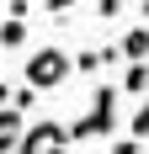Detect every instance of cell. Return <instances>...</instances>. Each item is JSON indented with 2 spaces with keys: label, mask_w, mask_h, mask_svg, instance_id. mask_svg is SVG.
<instances>
[{
  "label": "cell",
  "mask_w": 149,
  "mask_h": 154,
  "mask_svg": "<svg viewBox=\"0 0 149 154\" xmlns=\"http://www.w3.org/2000/svg\"><path fill=\"white\" fill-rule=\"evenodd\" d=\"M32 101H37V91H32L27 80H21V85L11 91V106H21V112H32Z\"/></svg>",
  "instance_id": "10"
},
{
  "label": "cell",
  "mask_w": 149,
  "mask_h": 154,
  "mask_svg": "<svg viewBox=\"0 0 149 154\" xmlns=\"http://www.w3.org/2000/svg\"><path fill=\"white\" fill-rule=\"evenodd\" d=\"M122 96H144L149 91V59H122Z\"/></svg>",
  "instance_id": "6"
},
{
  "label": "cell",
  "mask_w": 149,
  "mask_h": 154,
  "mask_svg": "<svg viewBox=\"0 0 149 154\" xmlns=\"http://www.w3.org/2000/svg\"><path fill=\"white\" fill-rule=\"evenodd\" d=\"M21 80H27L32 91H59L64 80H69V53L64 48H32L27 53V64H21Z\"/></svg>",
  "instance_id": "2"
},
{
  "label": "cell",
  "mask_w": 149,
  "mask_h": 154,
  "mask_svg": "<svg viewBox=\"0 0 149 154\" xmlns=\"http://www.w3.org/2000/svg\"><path fill=\"white\" fill-rule=\"evenodd\" d=\"M112 138H117V133H112ZM106 149H112V154H138V149H144V143H138L133 133H128V138H117V143H106Z\"/></svg>",
  "instance_id": "12"
},
{
  "label": "cell",
  "mask_w": 149,
  "mask_h": 154,
  "mask_svg": "<svg viewBox=\"0 0 149 154\" xmlns=\"http://www.w3.org/2000/svg\"><path fill=\"white\" fill-rule=\"evenodd\" d=\"M117 53H122V59H149V21H144V27H128V32H122Z\"/></svg>",
  "instance_id": "7"
},
{
  "label": "cell",
  "mask_w": 149,
  "mask_h": 154,
  "mask_svg": "<svg viewBox=\"0 0 149 154\" xmlns=\"http://www.w3.org/2000/svg\"><path fill=\"white\" fill-rule=\"evenodd\" d=\"M117 11H122V0H96V16L101 21H117Z\"/></svg>",
  "instance_id": "13"
},
{
  "label": "cell",
  "mask_w": 149,
  "mask_h": 154,
  "mask_svg": "<svg viewBox=\"0 0 149 154\" xmlns=\"http://www.w3.org/2000/svg\"><path fill=\"white\" fill-rule=\"evenodd\" d=\"M69 69H80V75H96V69H101V48H80V53L69 59Z\"/></svg>",
  "instance_id": "8"
},
{
  "label": "cell",
  "mask_w": 149,
  "mask_h": 154,
  "mask_svg": "<svg viewBox=\"0 0 149 154\" xmlns=\"http://www.w3.org/2000/svg\"><path fill=\"white\" fill-rule=\"evenodd\" d=\"M138 16H144V21H149V0H138Z\"/></svg>",
  "instance_id": "15"
},
{
  "label": "cell",
  "mask_w": 149,
  "mask_h": 154,
  "mask_svg": "<svg viewBox=\"0 0 149 154\" xmlns=\"http://www.w3.org/2000/svg\"><path fill=\"white\" fill-rule=\"evenodd\" d=\"M5 101H11V85H0V106H5Z\"/></svg>",
  "instance_id": "14"
},
{
  "label": "cell",
  "mask_w": 149,
  "mask_h": 154,
  "mask_svg": "<svg viewBox=\"0 0 149 154\" xmlns=\"http://www.w3.org/2000/svg\"><path fill=\"white\" fill-rule=\"evenodd\" d=\"M117 101H122V96H117V85H101V91L90 96V112L69 122V143L112 138V133H117Z\"/></svg>",
  "instance_id": "1"
},
{
  "label": "cell",
  "mask_w": 149,
  "mask_h": 154,
  "mask_svg": "<svg viewBox=\"0 0 149 154\" xmlns=\"http://www.w3.org/2000/svg\"><path fill=\"white\" fill-rule=\"evenodd\" d=\"M43 11H48V16H59V21H69V11H74V0H43Z\"/></svg>",
  "instance_id": "11"
},
{
  "label": "cell",
  "mask_w": 149,
  "mask_h": 154,
  "mask_svg": "<svg viewBox=\"0 0 149 154\" xmlns=\"http://www.w3.org/2000/svg\"><path fill=\"white\" fill-rule=\"evenodd\" d=\"M21 128H27V112L5 101V106H0V154H11V149H16V138H21Z\"/></svg>",
  "instance_id": "4"
},
{
  "label": "cell",
  "mask_w": 149,
  "mask_h": 154,
  "mask_svg": "<svg viewBox=\"0 0 149 154\" xmlns=\"http://www.w3.org/2000/svg\"><path fill=\"white\" fill-rule=\"evenodd\" d=\"M144 96H149V91H144Z\"/></svg>",
  "instance_id": "16"
},
{
  "label": "cell",
  "mask_w": 149,
  "mask_h": 154,
  "mask_svg": "<svg viewBox=\"0 0 149 154\" xmlns=\"http://www.w3.org/2000/svg\"><path fill=\"white\" fill-rule=\"evenodd\" d=\"M138 101H144V106L133 112V122H128V133H133V138L144 143V138H149V96H138Z\"/></svg>",
  "instance_id": "9"
},
{
  "label": "cell",
  "mask_w": 149,
  "mask_h": 154,
  "mask_svg": "<svg viewBox=\"0 0 149 154\" xmlns=\"http://www.w3.org/2000/svg\"><path fill=\"white\" fill-rule=\"evenodd\" d=\"M27 48V16H5L0 21V53H21Z\"/></svg>",
  "instance_id": "5"
},
{
  "label": "cell",
  "mask_w": 149,
  "mask_h": 154,
  "mask_svg": "<svg viewBox=\"0 0 149 154\" xmlns=\"http://www.w3.org/2000/svg\"><path fill=\"white\" fill-rule=\"evenodd\" d=\"M16 149L21 154H59V149H69V128L64 122H27Z\"/></svg>",
  "instance_id": "3"
}]
</instances>
